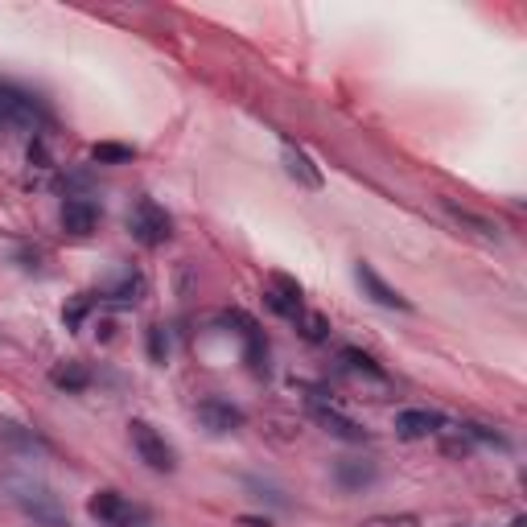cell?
Wrapping results in <instances>:
<instances>
[{
    "label": "cell",
    "mask_w": 527,
    "mask_h": 527,
    "mask_svg": "<svg viewBox=\"0 0 527 527\" xmlns=\"http://www.w3.org/2000/svg\"><path fill=\"white\" fill-rule=\"evenodd\" d=\"M128 437H132L136 458L145 462L149 470H157V474H173V470H178V449H173V445L165 441V433H157L149 420H132V425H128Z\"/></svg>",
    "instance_id": "obj_1"
},
{
    "label": "cell",
    "mask_w": 527,
    "mask_h": 527,
    "mask_svg": "<svg viewBox=\"0 0 527 527\" xmlns=\"http://www.w3.org/2000/svg\"><path fill=\"white\" fill-rule=\"evenodd\" d=\"M128 231H132V239L140 243V248H161V243H169V235H173V219H169V210L157 206L153 198H140L128 210Z\"/></svg>",
    "instance_id": "obj_2"
},
{
    "label": "cell",
    "mask_w": 527,
    "mask_h": 527,
    "mask_svg": "<svg viewBox=\"0 0 527 527\" xmlns=\"http://www.w3.org/2000/svg\"><path fill=\"white\" fill-rule=\"evenodd\" d=\"M87 515L99 527H145V519H149L136 503H128L120 490H95L87 499Z\"/></svg>",
    "instance_id": "obj_3"
},
{
    "label": "cell",
    "mask_w": 527,
    "mask_h": 527,
    "mask_svg": "<svg viewBox=\"0 0 527 527\" xmlns=\"http://www.w3.org/2000/svg\"><path fill=\"white\" fill-rule=\"evenodd\" d=\"M42 124H46V108L38 95L0 83V128H42Z\"/></svg>",
    "instance_id": "obj_4"
},
{
    "label": "cell",
    "mask_w": 527,
    "mask_h": 527,
    "mask_svg": "<svg viewBox=\"0 0 527 527\" xmlns=\"http://www.w3.org/2000/svg\"><path fill=\"white\" fill-rule=\"evenodd\" d=\"M13 499H17V507H21L25 515H33L38 523H46V527H66L62 507H58V499L50 495V490L29 486V482H13Z\"/></svg>",
    "instance_id": "obj_5"
},
{
    "label": "cell",
    "mask_w": 527,
    "mask_h": 527,
    "mask_svg": "<svg viewBox=\"0 0 527 527\" xmlns=\"http://www.w3.org/2000/svg\"><path fill=\"white\" fill-rule=\"evenodd\" d=\"M355 285L363 289V297H371L375 305H383V309H400V313H408L412 309V301L400 293V289H392L388 280H383L367 260H359L355 264Z\"/></svg>",
    "instance_id": "obj_6"
},
{
    "label": "cell",
    "mask_w": 527,
    "mask_h": 527,
    "mask_svg": "<svg viewBox=\"0 0 527 527\" xmlns=\"http://www.w3.org/2000/svg\"><path fill=\"white\" fill-rule=\"evenodd\" d=\"M445 429V416L433 412V408H404L396 412V437L404 441H425V437H437Z\"/></svg>",
    "instance_id": "obj_7"
},
{
    "label": "cell",
    "mask_w": 527,
    "mask_h": 527,
    "mask_svg": "<svg viewBox=\"0 0 527 527\" xmlns=\"http://www.w3.org/2000/svg\"><path fill=\"white\" fill-rule=\"evenodd\" d=\"M95 227H99V206H95L87 194H70V198L62 202V231L87 239Z\"/></svg>",
    "instance_id": "obj_8"
},
{
    "label": "cell",
    "mask_w": 527,
    "mask_h": 527,
    "mask_svg": "<svg viewBox=\"0 0 527 527\" xmlns=\"http://www.w3.org/2000/svg\"><path fill=\"white\" fill-rule=\"evenodd\" d=\"M280 161H285V173H289L297 186H305V190H322V186H326L322 169L313 165V157H309L305 149H297L293 140H285V149H280Z\"/></svg>",
    "instance_id": "obj_9"
},
{
    "label": "cell",
    "mask_w": 527,
    "mask_h": 527,
    "mask_svg": "<svg viewBox=\"0 0 527 527\" xmlns=\"http://www.w3.org/2000/svg\"><path fill=\"white\" fill-rule=\"evenodd\" d=\"M198 420L210 433H235L243 425V408H235L231 400H219V396H206L198 404Z\"/></svg>",
    "instance_id": "obj_10"
},
{
    "label": "cell",
    "mask_w": 527,
    "mask_h": 527,
    "mask_svg": "<svg viewBox=\"0 0 527 527\" xmlns=\"http://www.w3.org/2000/svg\"><path fill=\"white\" fill-rule=\"evenodd\" d=\"M264 305L272 309V313H280V318H297V313L305 309V301H301V285H293V280H285V276H272V285L264 289Z\"/></svg>",
    "instance_id": "obj_11"
},
{
    "label": "cell",
    "mask_w": 527,
    "mask_h": 527,
    "mask_svg": "<svg viewBox=\"0 0 527 527\" xmlns=\"http://www.w3.org/2000/svg\"><path fill=\"white\" fill-rule=\"evenodd\" d=\"M313 420L326 429V433H334L338 441H367V429L359 425V420H350V416H342L338 408H326V404H313Z\"/></svg>",
    "instance_id": "obj_12"
},
{
    "label": "cell",
    "mask_w": 527,
    "mask_h": 527,
    "mask_svg": "<svg viewBox=\"0 0 527 527\" xmlns=\"http://www.w3.org/2000/svg\"><path fill=\"white\" fill-rule=\"evenodd\" d=\"M379 478V470H375V462H367V458H342L338 466H334V482L342 486V490H363V486H371Z\"/></svg>",
    "instance_id": "obj_13"
},
{
    "label": "cell",
    "mask_w": 527,
    "mask_h": 527,
    "mask_svg": "<svg viewBox=\"0 0 527 527\" xmlns=\"http://www.w3.org/2000/svg\"><path fill=\"white\" fill-rule=\"evenodd\" d=\"M50 383H54L58 392H87L91 388V371L83 363H58L50 371Z\"/></svg>",
    "instance_id": "obj_14"
},
{
    "label": "cell",
    "mask_w": 527,
    "mask_h": 527,
    "mask_svg": "<svg viewBox=\"0 0 527 527\" xmlns=\"http://www.w3.org/2000/svg\"><path fill=\"white\" fill-rule=\"evenodd\" d=\"M338 359H342V367H346L350 375H367V379H388V371H383V367H379V363H375L371 355H363V350H355V346H346Z\"/></svg>",
    "instance_id": "obj_15"
},
{
    "label": "cell",
    "mask_w": 527,
    "mask_h": 527,
    "mask_svg": "<svg viewBox=\"0 0 527 527\" xmlns=\"http://www.w3.org/2000/svg\"><path fill=\"white\" fill-rule=\"evenodd\" d=\"M293 326L301 330L305 342H326L330 338V322L322 318V313H313V309H301L297 318H293Z\"/></svg>",
    "instance_id": "obj_16"
},
{
    "label": "cell",
    "mask_w": 527,
    "mask_h": 527,
    "mask_svg": "<svg viewBox=\"0 0 527 527\" xmlns=\"http://www.w3.org/2000/svg\"><path fill=\"white\" fill-rule=\"evenodd\" d=\"M445 210H449V215L453 219H458V223H466V227H474L482 239H490V243H499V227L495 223H490V219H478V215H470V210H462V206H453V202H445Z\"/></svg>",
    "instance_id": "obj_17"
},
{
    "label": "cell",
    "mask_w": 527,
    "mask_h": 527,
    "mask_svg": "<svg viewBox=\"0 0 527 527\" xmlns=\"http://www.w3.org/2000/svg\"><path fill=\"white\" fill-rule=\"evenodd\" d=\"M132 157H136L132 145H112V140H103V145L91 149V161H99V165H128Z\"/></svg>",
    "instance_id": "obj_18"
},
{
    "label": "cell",
    "mask_w": 527,
    "mask_h": 527,
    "mask_svg": "<svg viewBox=\"0 0 527 527\" xmlns=\"http://www.w3.org/2000/svg\"><path fill=\"white\" fill-rule=\"evenodd\" d=\"M359 527H420V515H412V511H400V515H371V519H363Z\"/></svg>",
    "instance_id": "obj_19"
},
{
    "label": "cell",
    "mask_w": 527,
    "mask_h": 527,
    "mask_svg": "<svg viewBox=\"0 0 527 527\" xmlns=\"http://www.w3.org/2000/svg\"><path fill=\"white\" fill-rule=\"evenodd\" d=\"M149 359L153 363H165L169 359V338H165L161 326H149Z\"/></svg>",
    "instance_id": "obj_20"
},
{
    "label": "cell",
    "mask_w": 527,
    "mask_h": 527,
    "mask_svg": "<svg viewBox=\"0 0 527 527\" xmlns=\"http://www.w3.org/2000/svg\"><path fill=\"white\" fill-rule=\"evenodd\" d=\"M243 527H272L268 519H243Z\"/></svg>",
    "instance_id": "obj_21"
},
{
    "label": "cell",
    "mask_w": 527,
    "mask_h": 527,
    "mask_svg": "<svg viewBox=\"0 0 527 527\" xmlns=\"http://www.w3.org/2000/svg\"><path fill=\"white\" fill-rule=\"evenodd\" d=\"M511 527H527V519H523V515H515V519H511Z\"/></svg>",
    "instance_id": "obj_22"
},
{
    "label": "cell",
    "mask_w": 527,
    "mask_h": 527,
    "mask_svg": "<svg viewBox=\"0 0 527 527\" xmlns=\"http://www.w3.org/2000/svg\"><path fill=\"white\" fill-rule=\"evenodd\" d=\"M458 527H470V523H458Z\"/></svg>",
    "instance_id": "obj_23"
}]
</instances>
